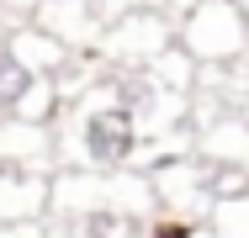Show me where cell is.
Returning <instances> with one entry per match:
<instances>
[{"label":"cell","mask_w":249,"mask_h":238,"mask_svg":"<svg viewBox=\"0 0 249 238\" xmlns=\"http://www.w3.org/2000/svg\"><path fill=\"white\" fill-rule=\"evenodd\" d=\"M138 148V122L127 106H101L85 117V159L90 164H122Z\"/></svg>","instance_id":"cell-1"},{"label":"cell","mask_w":249,"mask_h":238,"mask_svg":"<svg viewBox=\"0 0 249 238\" xmlns=\"http://www.w3.org/2000/svg\"><path fill=\"white\" fill-rule=\"evenodd\" d=\"M32 85H37L32 64L16 58V53H0V111H16V106L32 95Z\"/></svg>","instance_id":"cell-2"},{"label":"cell","mask_w":249,"mask_h":238,"mask_svg":"<svg viewBox=\"0 0 249 238\" xmlns=\"http://www.w3.org/2000/svg\"><path fill=\"white\" fill-rule=\"evenodd\" d=\"M154 238H191V228H186V222H159Z\"/></svg>","instance_id":"cell-3"}]
</instances>
